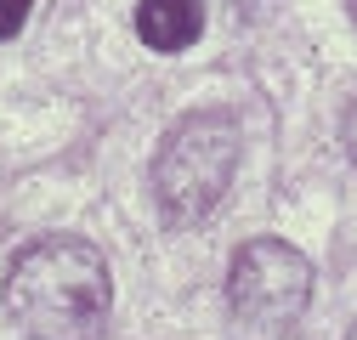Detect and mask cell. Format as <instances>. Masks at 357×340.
Instances as JSON below:
<instances>
[{"label":"cell","mask_w":357,"mask_h":340,"mask_svg":"<svg viewBox=\"0 0 357 340\" xmlns=\"http://www.w3.org/2000/svg\"><path fill=\"white\" fill-rule=\"evenodd\" d=\"M6 312L29 340H102L114 278L97 244L34 238L6 267Z\"/></svg>","instance_id":"obj_1"},{"label":"cell","mask_w":357,"mask_h":340,"mask_svg":"<svg viewBox=\"0 0 357 340\" xmlns=\"http://www.w3.org/2000/svg\"><path fill=\"white\" fill-rule=\"evenodd\" d=\"M238 170V119L227 108L188 114L153 159V199L165 227H193L221 204Z\"/></svg>","instance_id":"obj_2"},{"label":"cell","mask_w":357,"mask_h":340,"mask_svg":"<svg viewBox=\"0 0 357 340\" xmlns=\"http://www.w3.org/2000/svg\"><path fill=\"white\" fill-rule=\"evenodd\" d=\"M312 301V267L306 255L289 249L284 238H250L233 255L227 272V307L238 329L255 334H284Z\"/></svg>","instance_id":"obj_3"},{"label":"cell","mask_w":357,"mask_h":340,"mask_svg":"<svg viewBox=\"0 0 357 340\" xmlns=\"http://www.w3.org/2000/svg\"><path fill=\"white\" fill-rule=\"evenodd\" d=\"M204 29V0H142L137 6V40L153 52H188Z\"/></svg>","instance_id":"obj_4"},{"label":"cell","mask_w":357,"mask_h":340,"mask_svg":"<svg viewBox=\"0 0 357 340\" xmlns=\"http://www.w3.org/2000/svg\"><path fill=\"white\" fill-rule=\"evenodd\" d=\"M29 6H34V0H0V40H12L29 23Z\"/></svg>","instance_id":"obj_5"},{"label":"cell","mask_w":357,"mask_h":340,"mask_svg":"<svg viewBox=\"0 0 357 340\" xmlns=\"http://www.w3.org/2000/svg\"><path fill=\"white\" fill-rule=\"evenodd\" d=\"M346 340H357V323H351V334H346Z\"/></svg>","instance_id":"obj_6"}]
</instances>
